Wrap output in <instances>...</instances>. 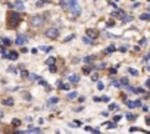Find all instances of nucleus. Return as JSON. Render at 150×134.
Listing matches in <instances>:
<instances>
[{
	"mask_svg": "<svg viewBox=\"0 0 150 134\" xmlns=\"http://www.w3.org/2000/svg\"><path fill=\"white\" fill-rule=\"evenodd\" d=\"M52 103H57V97H52L49 100V105H52Z\"/></svg>",
	"mask_w": 150,
	"mask_h": 134,
	"instance_id": "obj_28",
	"label": "nucleus"
},
{
	"mask_svg": "<svg viewBox=\"0 0 150 134\" xmlns=\"http://www.w3.org/2000/svg\"><path fill=\"white\" fill-rule=\"evenodd\" d=\"M97 88H99V90H103V88H104V84H103L102 81H99V82H97Z\"/></svg>",
	"mask_w": 150,
	"mask_h": 134,
	"instance_id": "obj_27",
	"label": "nucleus"
},
{
	"mask_svg": "<svg viewBox=\"0 0 150 134\" xmlns=\"http://www.w3.org/2000/svg\"><path fill=\"white\" fill-rule=\"evenodd\" d=\"M9 72H12V74H16V68H15V66H9Z\"/></svg>",
	"mask_w": 150,
	"mask_h": 134,
	"instance_id": "obj_31",
	"label": "nucleus"
},
{
	"mask_svg": "<svg viewBox=\"0 0 150 134\" xmlns=\"http://www.w3.org/2000/svg\"><path fill=\"white\" fill-rule=\"evenodd\" d=\"M6 57H9L10 61H16V59H18V53H16V52H9V53L6 55Z\"/></svg>",
	"mask_w": 150,
	"mask_h": 134,
	"instance_id": "obj_8",
	"label": "nucleus"
},
{
	"mask_svg": "<svg viewBox=\"0 0 150 134\" xmlns=\"http://www.w3.org/2000/svg\"><path fill=\"white\" fill-rule=\"evenodd\" d=\"M0 41H3L6 46H10V44H12V41L9 40V38H6V37H2V38H0Z\"/></svg>",
	"mask_w": 150,
	"mask_h": 134,
	"instance_id": "obj_18",
	"label": "nucleus"
},
{
	"mask_svg": "<svg viewBox=\"0 0 150 134\" xmlns=\"http://www.w3.org/2000/svg\"><path fill=\"white\" fill-rule=\"evenodd\" d=\"M68 80L71 81V82H72V84H75V82H78L79 81V77H78V75H69V77H68Z\"/></svg>",
	"mask_w": 150,
	"mask_h": 134,
	"instance_id": "obj_9",
	"label": "nucleus"
},
{
	"mask_svg": "<svg viewBox=\"0 0 150 134\" xmlns=\"http://www.w3.org/2000/svg\"><path fill=\"white\" fill-rule=\"evenodd\" d=\"M141 19L149 21V19H150V13H143V15H141Z\"/></svg>",
	"mask_w": 150,
	"mask_h": 134,
	"instance_id": "obj_22",
	"label": "nucleus"
},
{
	"mask_svg": "<svg viewBox=\"0 0 150 134\" xmlns=\"http://www.w3.org/2000/svg\"><path fill=\"white\" fill-rule=\"evenodd\" d=\"M141 108H143V111H144V112H149V106H147V105H143Z\"/></svg>",
	"mask_w": 150,
	"mask_h": 134,
	"instance_id": "obj_37",
	"label": "nucleus"
},
{
	"mask_svg": "<svg viewBox=\"0 0 150 134\" xmlns=\"http://www.w3.org/2000/svg\"><path fill=\"white\" fill-rule=\"evenodd\" d=\"M3 105H6V106H12V105H13V99H10V97H9V99H5V100H3Z\"/></svg>",
	"mask_w": 150,
	"mask_h": 134,
	"instance_id": "obj_14",
	"label": "nucleus"
},
{
	"mask_svg": "<svg viewBox=\"0 0 150 134\" xmlns=\"http://www.w3.org/2000/svg\"><path fill=\"white\" fill-rule=\"evenodd\" d=\"M68 9L75 16H78L79 13H81V7H79V5H78V0H68Z\"/></svg>",
	"mask_w": 150,
	"mask_h": 134,
	"instance_id": "obj_2",
	"label": "nucleus"
},
{
	"mask_svg": "<svg viewBox=\"0 0 150 134\" xmlns=\"http://www.w3.org/2000/svg\"><path fill=\"white\" fill-rule=\"evenodd\" d=\"M25 41H26L25 36H18V38H16V41H15V43H16V46H22V44L25 43Z\"/></svg>",
	"mask_w": 150,
	"mask_h": 134,
	"instance_id": "obj_6",
	"label": "nucleus"
},
{
	"mask_svg": "<svg viewBox=\"0 0 150 134\" xmlns=\"http://www.w3.org/2000/svg\"><path fill=\"white\" fill-rule=\"evenodd\" d=\"M21 96H22V99H24V100H26V102H31V100H32V97H31V94L28 93V91H22Z\"/></svg>",
	"mask_w": 150,
	"mask_h": 134,
	"instance_id": "obj_7",
	"label": "nucleus"
},
{
	"mask_svg": "<svg viewBox=\"0 0 150 134\" xmlns=\"http://www.w3.org/2000/svg\"><path fill=\"white\" fill-rule=\"evenodd\" d=\"M125 118H127L128 121H135L137 116H135V115H132V113H127V115H125Z\"/></svg>",
	"mask_w": 150,
	"mask_h": 134,
	"instance_id": "obj_17",
	"label": "nucleus"
},
{
	"mask_svg": "<svg viewBox=\"0 0 150 134\" xmlns=\"http://www.w3.org/2000/svg\"><path fill=\"white\" fill-rule=\"evenodd\" d=\"M87 36H90V37L94 40V38L99 37V32H97L96 30H87Z\"/></svg>",
	"mask_w": 150,
	"mask_h": 134,
	"instance_id": "obj_5",
	"label": "nucleus"
},
{
	"mask_svg": "<svg viewBox=\"0 0 150 134\" xmlns=\"http://www.w3.org/2000/svg\"><path fill=\"white\" fill-rule=\"evenodd\" d=\"M94 59H96L94 56H87L85 59H84V62H85V63H93V61H94Z\"/></svg>",
	"mask_w": 150,
	"mask_h": 134,
	"instance_id": "obj_16",
	"label": "nucleus"
},
{
	"mask_svg": "<svg viewBox=\"0 0 150 134\" xmlns=\"http://www.w3.org/2000/svg\"><path fill=\"white\" fill-rule=\"evenodd\" d=\"M2 116H3V112H2V111H0V118H2Z\"/></svg>",
	"mask_w": 150,
	"mask_h": 134,
	"instance_id": "obj_40",
	"label": "nucleus"
},
{
	"mask_svg": "<svg viewBox=\"0 0 150 134\" xmlns=\"http://www.w3.org/2000/svg\"><path fill=\"white\" fill-rule=\"evenodd\" d=\"M69 87H71V84H59V88H62V90H69Z\"/></svg>",
	"mask_w": 150,
	"mask_h": 134,
	"instance_id": "obj_21",
	"label": "nucleus"
},
{
	"mask_svg": "<svg viewBox=\"0 0 150 134\" xmlns=\"http://www.w3.org/2000/svg\"><path fill=\"white\" fill-rule=\"evenodd\" d=\"M119 84H121V86H125V87H127V86L129 84V81H128V78H127V77H124V78H121Z\"/></svg>",
	"mask_w": 150,
	"mask_h": 134,
	"instance_id": "obj_13",
	"label": "nucleus"
},
{
	"mask_svg": "<svg viewBox=\"0 0 150 134\" xmlns=\"http://www.w3.org/2000/svg\"><path fill=\"white\" fill-rule=\"evenodd\" d=\"M100 100H103V102H106V103H108L110 99H109V96H103V97H100Z\"/></svg>",
	"mask_w": 150,
	"mask_h": 134,
	"instance_id": "obj_30",
	"label": "nucleus"
},
{
	"mask_svg": "<svg viewBox=\"0 0 150 134\" xmlns=\"http://www.w3.org/2000/svg\"><path fill=\"white\" fill-rule=\"evenodd\" d=\"M30 24H31V28H40L41 25H44V18L40 16V15H35V16L31 18Z\"/></svg>",
	"mask_w": 150,
	"mask_h": 134,
	"instance_id": "obj_3",
	"label": "nucleus"
},
{
	"mask_svg": "<svg viewBox=\"0 0 150 134\" xmlns=\"http://www.w3.org/2000/svg\"><path fill=\"white\" fill-rule=\"evenodd\" d=\"M116 2H118V0H116Z\"/></svg>",
	"mask_w": 150,
	"mask_h": 134,
	"instance_id": "obj_41",
	"label": "nucleus"
},
{
	"mask_svg": "<svg viewBox=\"0 0 150 134\" xmlns=\"http://www.w3.org/2000/svg\"><path fill=\"white\" fill-rule=\"evenodd\" d=\"M119 108H118V105L116 103H110L109 105V111H118Z\"/></svg>",
	"mask_w": 150,
	"mask_h": 134,
	"instance_id": "obj_20",
	"label": "nucleus"
},
{
	"mask_svg": "<svg viewBox=\"0 0 150 134\" xmlns=\"http://www.w3.org/2000/svg\"><path fill=\"white\" fill-rule=\"evenodd\" d=\"M13 6H16V7H18L19 10H24V9H25V7H24V3L21 2V0H16V2L13 3Z\"/></svg>",
	"mask_w": 150,
	"mask_h": 134,
	"instance_id": "obj_10",
	"label": "nucleus"
},
{
	"mask_svg": "<svg viewBox=\"0 0 150 134\" xmlns=\"http://www.w3.org/2000/svg\"><path fill=\"white\" fill-rule=\"evenodd\" d=\"M83 109H84L83 106H78V108H75V109H74V112H81Z\"/></svg>",
	"mask_w": 150,
	"mask_h": 134,
	"instance_id": "obj_34",
	"label": "nucleus"
},
{
	"mask_svg": "<svg viewBox=\"0 0 150 134\" xmlns=\"http://www.w3.org/2000/svg\"><path fill=\"white\" fill-rule=\"evenodd\" d=\"M110 75H113V74H116V69H110V72H109Z\"/></svg>",
	"mask_w": 150,
	"mask_h": 134,
	"instance_id": "obj_39",
	"label": "nucleus"
},
{
	"mask_svg": "<svg viewBox=\"0 0 150 134\" xmlns=\"http://www.w3.org/2000/svg\"><path fill=\"white\" fill-rule=\"evenodd\" d=\"M97 78H99V75H97V74H93V75H91V80H93V81H97Z\"/></svg>",
	"mask_w": 150,
	"mask_h": 134,
	"instance_id": "obj_35",
	"label": "nucleus"
},
{
	"mask_svg": "<svg viewBox=\"0 0 150 134\" xmlns=\"http://www.w3.org/2000/svg\"><path fill=\"white\" fill-rule=\"evenodd\" d=\"M22 19V15L19 12H9L7 13V28L9 30H15L19 25Z\"/></svg>",
	"mask_w": 150,
	"mask_h": 134,
	"instance_id": "obj_1",
	"label": "nucleus"
},
{
	"mask_svg": "<svg viewBox=\"0 0 150 134\" xmlns=\"http://www.w3.org/2000/svg\"><path fill=\"white\" fill-rule=\"evenodd\" d=\"M113 16H115V18H124V16H125V15H124V12L122 10H116V12H113Z\"/></svg>",
	"mask_w": 150,
	"mask_h": 134,
	"instance_id": "obj_11",
	"label": "nucleus"
},
{
	"mask_svg": "<svg viewBox=\"0 0 150 134\" xmlns=\"http://www.w3.org/2000/svg\"><path fill=\"white\" fill-rule=\"evenodd\" d=\"M77 96H78V94H77V91H71V93H68L66 97H68V100H74Z\"/></svg>",
	"mask_w": 150,
	"mask_h": 134,
	"instance_id": "obj_12",
	"label": "nucleus"
},
{
	"mask_svg": "<svg viewBox=\"0 0 150 134\" xmlns=\"http://www.w3.org/2000/svg\"><path fill=\"white\" fill-rule=\"evenodd\" d=\"M83 72H84V74H90V72H91V68H90V66H84Z\"/></svg>",
	"mask_w": 150,
	"mask_h": 134,
	"instance_id": "obj_25",
	"label": "nucleus"
},
{
	"mask_svg": "<svg viewBox=\"0 0 150 134\" xmlns=\"http://www.w3.org/2000/svg\"><path fill=\"white\" fill-rule=\"evenodd\" d=\"M44 36H46L47 38H50V40H55V38L59 37V31H57L56 28H49V30H46Z\"/></svg>",
	"mask_w": 150,
	"mask_h": 134,
	"instance_id": "obj_4",
	"label": "nucleus"
},
{
	"mask_svg": "<svg viewBox=\"0 0 150 134\" xmlns=\"http://www.w3.org/2000/svg\"><path fill=\"white\" fill-rule=\"evenodd\" d=\"M13 125H15V127H18V125H21V121L19 119H13V122H12Z\"/></svg>",
	"mask_w": 150,
	"mask_h": 134,
	"instance_id": "obj_32",
	"label": "nucleus"
},
{
	"mask_svg": "<svg viewBox=\"0 0 150 134\" xmlns=\"http://www.w3.org/2000/svg\"><path fill=\"white\" fill-rule=\"evenodd\" d=\"M21 75H22L24 78H26V77H28V72H26V71H22V72H21Z\"/></svg>",
	"mask_w": 150,
	"mask_h": 134,
	"instance_id": "obj_36",
	"label": "nucleus"
},
{
	"mask_svg": "<svg viewBox=\"0 0 150 134\" xmlns=\"http://www.w3.org/2000/svg\"><path fill=\"white\" fill-rule=\"evenodd\" d=\"M112 86H113V87H121L119 81H116V80H115V81H112Z\"/></svg>",
	"mask_w": 150,
	"mask_h": 134,
	"instance_id": "obj_29",
	"label": "nucleus"
},
{
	"mask_svg": "<svg viewBox=\"0 0 150 134\" xmlns=\"http://www.w3.org/2000/svg\"><path fill=\"white\" fill-rule=\"evenodd\" d=\"M119 119H121V115H116V116H115V118H113V121H115V122H118Z\"/></svg>",
	"mask_w": 150,
	"mask_h": 134,
	"instance_id": "obj_38",
	"label": "nucleus"
},
{
	"mask_svg": "<svg viewBox=\"0 0 150 134\" xmlns=\"http://www.w3.org/2000/svg\"><path fill=\"white\" fill-rule=\"evenodd\" d=\"M115 50H116V49H115V46H110V47H108V50H106L104 53H112V52H115Z\"/></svg>",
	"mask_w": 150,
	"mask_h": 134,
	"instance_id": "obj_24",
	"label": "nucleus"
},
{
	"mask_svg": "<svg viewBox=\"0 0 150 134\" xmlns=\"http://www.w3.org/2000/svg\"><path fill=\"white\" fill-rule=\"evenodd\" d=\"M128 72H129L131 75H134V77H137V75H138V71L134 69V68H128Z\"/></svg>",
	"mask_w": 150,
	"mask_h": 134,
	"instance_id": "obj_19",
	"label": "nucleus"
},
{
	"mask_svg": "<svg viewBox=\"0 0 150 134\" xmlns=\"http://www.w3.org/2000/svg\"><path fill=\"white\" fill-rule=\"evenodd\" d=\"M55 61H56L55 57H49V59L46 61V63H47V65H53V63H55Z\"/></svg>",
	"mask_w": 150,
	"mask_h": 134,
	"instance_id": "obj_23",
	"label": "nucleus"
},
{
	"mask_svg": "<svg viewBox=\"0 0 150 134\" xmlns=\"http://www.w3.org/2000/svg\"><path fill=\"white\" fill-rule=\"evenodd\" d=\"M49 66H50V72H56V71H57L55 65H49Z\"/></svg>",
	"mask_w": 150,
	"mask_h": 134,
	"instance_id": "obj_33",
	"label": "nucleus"
},
{
	"mask_svg": "<svg viewBox=\"0 0 150 134\" xmlns=\"http://www.w3.org/2000/svg\"><path fill=\"white\" fill-rule=\"evenodd\" d=\"M30 78H31V80H35V81H38V80H40V77H38V75H35V74H31V75H30Z\"/></svg>",
	"mask_w": 150,
	"mask_h": 134,
	"instance_id": "obj_26",
	"label": "nucleus"
},
{
	"mask_svg": "<svg viewBox=\"0 0 150 134\" xmlns=\"http://www.w3.org/2000/svg\"><path fill=\"white\" fill-rule=\"evenodd\" d=\"M52 49H53V47H50V46H41V47H40L41 52H46V53H49Z\"/></svg>",
	"mask_w": 150,
	"mask_h": 134,
	"instance_id": "obj_15",
	"label": "nucleus"
}]
</instances>
